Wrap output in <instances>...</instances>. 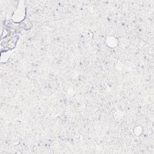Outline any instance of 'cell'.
<instances>
[{
  "mask_svg": "<svg viewBox=\"0 0 154 154\" xmlns=\"http://www.w3.org/2000/svg\"><path fill=\"white\" fill-rule=\"evenodd\" d=\"M119 42L116 37H113V36H110L108 37L107 39V44L108 46L111 48H115L118 45Z\"/></svg>",
  "mask_w": 154,
  "mask_h": 154,
  "instance_id": "1",
  "label": "cell"
},
{
  "mask_svg": "<svg viewBox=\"0 0 154 154\" xmlns=\"http://www.w3.org/2000/svg\"><path fill=\"white\" fill-rule=\"evenodd\" d=\"M134 133L137 136H139V135H141V134L142 133V129L140 126H137L134 128Z\"/></svg>",
  "mask_w": 154,
  "mask_h": 154,
  "instance_id": "2",
  "label": "cell"
}]
</instances>
